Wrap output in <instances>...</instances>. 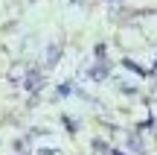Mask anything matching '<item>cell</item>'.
Instances as JSON below:
<instances>
[{
  "label": "cell",
  "mask_w": 157,
  "mask_h": 155,
  "mask_svg": "<svg viewBox=\"0 0 157 155\" xmlns=\"http://www.w3.org/2000/svg\"><path fill=\"white\" fill-rule=\"evenodd\" d=\"M23 88H26V91H41V88H44V73H41L38 67H29L26 76H23Z\"/></svg>",
  "instance_id": "cell-1"
},
{
  "label": "cell",
  "mask_w": 157,
  "mask_h": 155,
  "mask_svg": "<svg viewBox=\"0 0 157 155\" xmlns=\"http://www.w3.org/2000/svg\"><path fill=\"white\" fill-rule=\"evenodd\" d=\"M108 70H111V64H108L105 59H99V62H96L93 67L87 70V76H90V79H96V82H99V79H105V76H108Z\"/></svg>",
  "instance_id": "cell-2"
},
{
  "label": "cell",
  "mask_w": 157,
  "mask_h": 155,
  "mask_svg": "<svg viewBox=\"0 0 157 155\" xmlns=\"http://www.w3.org/2000/svg\"><path fill=\"white\" fill-rule=\"evenodd\" d=\"M58 59H61V44H50L47 47V67H56Z\"/></svg>",
  "instance_id": "cell-3"
},
{
  "label": "cell",
  "mask_w": 157,
  "mask_h": 155,
  "mask_svg": "<svg viewBox=\"0 0 157 155\" xmlns=\"http://www.w3.org/2000/svg\"><path fill=\"white\" fill-rule=\"evenodd\" d=\"M128 149H131V152H137V155H146V146H143L140 135H137V138L131 135V138H128Z\"/></svg>",
  "instance_id": "cell-4"
},
{
  "label": "cell",
  "mask_w": 157,
  "mask_h": 155,
  "mask_svg": "<svg viewBox=\"0 0 157 155\" xmlns=\"http://www.w3.org/2000/svg\"><path fill=\"white\" fill-rule=\"evenodd\" d=\"M61 123H64V129H67L70 135H76V132H78V123L73 120V117H67V114H61Z\"/></svg>",
  "instance_id": "cell-5"
},
{
  "label": "cell",
  "mask_w": 157,
  "mask_h": 155,
  "mask_svg": "<svg viewBox=\"0 0 157 155\" xmlns=\"http://www.w3.org/2000/svg\"><path fill=\"white\" fill-rule=\"evenodd\" d=\"M70 94H73V82H61L58 91H56V97H70Z\"/></svg>",
  "instance_id": "cell-6"
},
{
  "label": "cell",
  "mask_w": 157,
  "mask_h": 155,
  "mask_svg": "<svg viewBox=\"0 0 157 155\" xmlns=\"http://www.w3.org/2000/svg\"><path fill=\"white\" fill-rule=\"evenodd\" d=\"M15 149L21 152V155H29V135H26L23 141H15Z\"/></svg>",
  "instance_id": "cell-7"
},
{
  "label": "cell",
  "mask_w": 157,
  "mask_h": 155,
  "mask_svg": "<svg viewBox=\"0 0 157 155\" xmlns=\"http://www.w3.org/2000/svg\"><path fill=\"white\" fill-rule=\"evenodd\" d=\"M122 64H125V67H128V70H131V73H137V76H146V70H143V67H140V64H134V62H131V59H125V62H122Z\"/></svg>",
  "instance_id": "cell-8"
},
{
  "label": "cell",
  "mask_w": 157,
  "mask_h": 155,
  "mask_svg": "<svg viewBox=\"0 0 157 155\" xmlns=\"http://www.w3.org/2000/svg\"><path fill=\"white\" fill-rule=\"evenodd\" d=\"M38 155H61L58 149H38Z\"/></svg>",
  "instance_id": "cell-9"
},
{
  "label": "cell",
  "mask_w": 157,
  "mask_h": 155,
  "mask_svg": "<svg viewBox=\"0 0 157 155\" xmlns=\"http://www.w3.org/2000/svg\"><path fill=\"white\" fill-rule=\"evenodd\" d=\"M111 155H122V152H117V149H111Z\"/></svg>",
  "instance_id": "cell-10"
}]
</instances>
